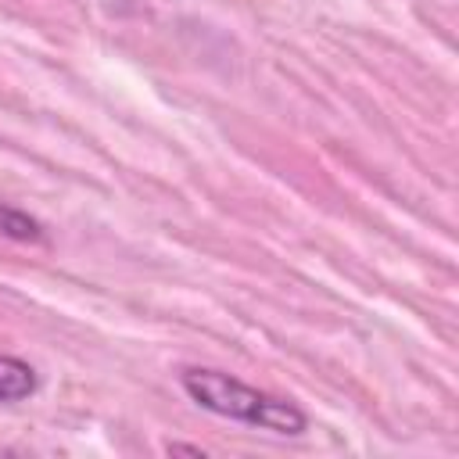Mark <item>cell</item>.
Instances as JSON below:
<instances>
[{
	"instance_id": "1",
	"label": "cell",
	"mask_w": 459,
	"mask_h": 459,
	"mask_svg": "<svg viewBox=\"0 0 459 459\" xmlns=\"http://www.w3.org/2000/svg\"><path fill=\"white\" fill-rule=\"evenodd\" d=\"M179 384L190 394V402H197L212 416H222V420L244 423V427H258L269 434H283V437H298L308 430V416L294 402L258 391L222 369L190 366V369H183Z\"/></svg>"
},
{
	"instance_id": "2",
	"label": "cell",
	"mask_w": 459,
	"mask_h": 459,
	"mask_svg": "<svg viewBox=\"0 0 459 459\" xmlns=\"http://www.w3.org/2000/svg\"><path fill=\"white\" fill-rule=\"evenodd\" d=\"M39 377L36 369L18 355H0V402H25L36 394Z\"/></svg>"
},
{
	"instance_id": "3",
	"label": "cell",
	"mask_w": 459,
	"mask_h": 459,
	"mask_svg": "<svg viewBox=\"0 0 459 459\" xmlns=\"http://www.w3.org/2000/svg\"><path fill=\"white\" fill-rule=\"evenodd\" d=\"M0 233L18 240V244H39L43 240V226L14 204H0Z\"/></svg>"
},
{
	"instance_id": "4",
	"label": "cell",
	"mask_w": 459,
	"mask_h": 459,
	"mask_svg": "<svg viewBox=\"0 0 459 459\" xmlns=\"http://www.w3.org/2000/svg\"><path fill=\"white\" fill-rule=\"evenodd\" d=\"M169 452H172V455H204L197 445H176V441L169 445Z\"/></svg>"
}]
</instances>
